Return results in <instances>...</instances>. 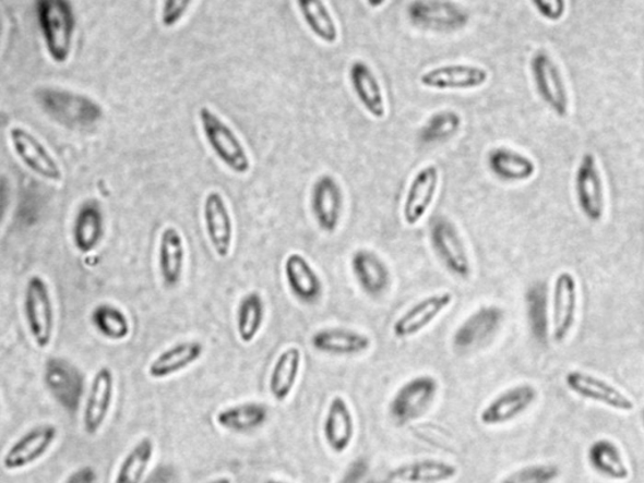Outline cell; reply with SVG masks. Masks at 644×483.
Wrapping results in <instances>:
<instances>
[{"mask_svg":"<svg viewBox=\"0 0 644 483\" xmlns=\"http://www.w3.org/2000/svg\"><path fill=\"white\" fill-rule=\"evenodd\" d=\"M115 391V376L110 367L103 366L94 375L84 409V428L95 436L110 413Z\"/></svg>","mask_w":644,"mask_h":483,"instance_id":"cell-21","label":"cell"},{"mask_svg":"<svg viewBox=\"0 0 644 483\" xmlns=\"http://www.w3.org/2000/svg\"><path fill=\"white\" fill-rule=\"evenodd\" d=\"M186 265V244L183 236L175 226H167L160 233L158 267L165 285L176 288L183 277Z\"/></svg>","mask_w":644,"mask_h":483,"instance_id":"cell-28","label":"cell"},{"mask_svg":"<svg viewBox=\"0 0 644 483\" xmlns=\"http://www.w3.org/2000/svg\"><path fill=\"white\" fill-rule=\"evenodd\" d=\"M642 422H643V427H644V408H643V411H642Z\"/></svg>","mask_w":644,"mask_h":483,"instance_id":"cell-48","label":"cell"},{"mask_svg":"<svg viewBox=\"0 0 644 483\" xmlns=\"http://www.w3.org/2000/svg\"><path fill=\"white\" fill-rule=\"evenodd\" d=\"M205 483H234L232 479H229L228 476H220V478H216L213 479L208 482Z\"/></svg>","mask_w":644,"mask_h":483,"instance_id":"cell-45","label":"cell"},{"mask_svg":"<svg viewBox=\"0 0 644 483\" xmlns=\"http://www.w3.org/2000/svg\"><path fill=\"white\" fill-rule=\"evenodd\" d=\"M24 316L36 347L48 348L53 339L55 309L48 285L40 276H32L27 282L24 293Z\"/></svg>","mask_w":644,"mask_h":483,"instance_id":"cell-3","label":"cell"},{"mask_svg":"<svg viewBox=\"0 0 644 483\" xmlns=\"http://www.w3.org/2000/svg\"><path fill=\"white\" fill-rule=\"evenodd\" d=\"M91 321L95 329L107 340L122 341L129 338L131 331L129 318L118 306L110 304L96 306Z\"/></svg>","mask_w":644,"mask_h":483,"instance_id":"cell-38","label":"cell"},{"mask_svg":"<svg viewBox=\"0 0 644 483\" xmlns=\"http://www.w3.org/2000/svg\"><path fill=\"white\" fill-rule=\"evenodd\" d=\"M505 313L499 306H484L470 314L453 335V347L470 351L490 341L500 330Z\"/></svg>","mask_w":644,"mask_h":483,"instance_id":"cell-16","label":"cell"},{"mask_svg":"<svg viewBox=\"0 0 644 483\" xmlns=\"http://www.w3.org/2000/svg\"><path fill=\"white\" fill-rule=\"evenodd\" d=\"M490 73L481 65L476 64H443L425 71L419 77L420 85L439 89V92H450V89L480 88L487 84Z\"/></svg>","mask_w":644,"mask_h":483,"instance_id":"cell-14","label":"cell"},{"mask_svg":"<svg viewBox=\"0 0 644 483\" xmlns=\"http://www.w3.org/2000/svg\"><path fill=\"white\" fill-rule=\"evenodd\" d=\"M539 397L533 384L523 383L500 393L480 413V422L487 427L508 424L523 415Z\"/></svg>","mask_w":644,"mask_h":483,"instance_id":"cell-10","label":"cell"},{"mask_svg":"<svg viewBox=\"0 0 644 483\" xmlns=\"http://www.w3.org/2000/svg\"><path fill=\"white\" fill-rule=\"evenodd\" d=\"M349 77L355 96L371 118L383 120L386 117V104L381 82L370 65L358 60L350 65Z\"/></svg>","mask_w":644,"mask_h":483,"instance_id":"cell-26","label":"cell"},{"mask_svg":"<svg viewBox=\"0 0 644 483\" xmlns=\"http://www.w3.org/2000/svg\"><path fill=\"white\" fill-rule=\"evenodd\" d=\"M36 12L48 56L56 63L68 62L76 27L72 4L68 0H40Z\"/></svg>","mask_w":644,"mask_h":483,"instance_id":"cell-1","label":"cell"},{"mask_svg":"<svg viewBox=\"0 0 644 483\" xmlns=\"http://www.w3.org/2000/svg\"><path fill=\"white\" fill-rule=\"evenodd\" d=\"M440 186V170L436 166L419 169L408 188L403 203V220L409 227L417 226L431 208Z\"/></svg>","mask_w":644,"mask_h":483,"instance_id":"cell-18","label":"cell"},{"mask_svg":"<svg viewBox=\"0 0 644 483\" xmlns=\"http://www.w3.org/2000/svg\"><path fill=\"white\" fill-rule=\"evenodd\" d=\"M203 135L216 157L236 174H247L252 164L241 138L216 112L202 106L198 111Z\"/></svg>","mask_w":644,"mask_h":483,"instance_id":"cell-2","label":"cell"},{"mask_svg":"<svg viewBox=\"0 0 644 483\" xmlns=\"http://www.w3.org/2000/svg\"><path fill=\"white\" fill-rule=\"evenodd\" d=\"M266 316V306L258 291L245 294L237 307L236 327L238 339L251 343L259 337Z\"/></svg>","mask_w":644,"mask_h":483,"instance_id":"cell-35","label":"cell"},{"mask_svg":"<svg viewBox=\"0 0 644 483\" xmlns=\"http://www.w3.org/2000/svg\"><path fill=\"white\" fill-rule=\"evenodd\" d=\"M577 283L571 273H560L552 288L550 331L556 342H564L572 334L577 316Z\"/></svg>","mask_w":644,"mask_h":483,"instance_id":"cell-8","label":"cell"},{"mask_svg":"<svg viewBox=\"0 0 644 483\" xmlns=\"http://www.w3.org/2000/svg\"><path fill=\"white\" fill-rule=\"evenodd\" d=\"M489 168L494 176L505 182H525L535 174V164L524 154L509 147H494L487 157Z\"/></svg>","mask_w":644,"mask_h":483,"instance_id":"cell-33","label":"cell"},{"mask_svg":"<svg viewBox=\"0 0 644 483\" xmlns=\"http://www.w3.org/2000/svg\"><path fill=\"white\" fill-rule=\"evenodd\" d=\"M191 5V0H167V2H164L160 12V20L164 26L175 27L176 24L184 19Z\"/></svg>","mask_w":644,"mask_h":483,"instance_id":"cell-42","label":"cell"},{"mask_svg":"<svg viewBox=\"0 0 644 483\" xmlns=\"http://www.w3.org/2000/svg\"><path fill=\"white\" fill-rule=\"evenodd\" d=\"M284 273L288 289L302 304L313 305L322 294V281L307 257L291 253L285 259Z\"/></svg>","mask_w":644,"mask_h":483,"instance_id":"cell-23","label":"cell"},{"mask_svg":"<svg viewBox=\"0 0 644 483\" xmlns=\"http://www.w3.org/2000/svg\"><path fill=\"white\" fill-rule=\"evenodd\" d=\"M588 463L594 472L610 481L625 482L632 476L622 449L609 438L593 442L588 449Z\"/></svg>","mask_w":644,"mask_h":483,"instance_id":"cell-29","label":"cell"},{"mask_svg":"<svg viewBox=\"0 0 644 483\" xmlns=\"http://www.w3.org/2000/svg\"><path fill=\"white\" fill-rule=\"evenodd\" d=\"M46 386L65 411H79L84 396V378L76 366L61 358L49 359L45 373Z\"/></svg>","mask_w":644,"mask_h":483,"instance_id":"cell-11","label":"cell"},{"mask_svg":"<svg viewBox=\"0 0 644 483\" xmlns=\"http://www.w3.org/2000/svg\"><path fill=\"white\" fill-rule=\"evenodd\" d=\"M10 138L16 157L33 173L49 180V182H61L62 169L60 164L31 131L22 126H12L10 129Z\"/></svg>","mask_w":644,"mask_h":483,"instance_id":"cell-9","label":"cell"},{"mask_svg":"<svg viewBox=\"0 0 644 483\" xmlns=\"http://www.w3.org/2000/svg\"><path fill=\"white\" fill-rule=\"evenodd\" d=\"M302 364V353L299 348H287L278 355L270 375L269 389L272 398L284 403L291 396L296 387Z\"/></svg>","mask_w":644,"mask_h":483,"instance_id":"cell-32","label":"cell"},{"mask_svg":"<svg viewBox=\"0 0 644 483\" xmlns=\"http://www.w3.org/2000/svg\"><path fill=\"white\" fill-rule=\"evenodd\" d=\"M269 420V409L260 402H245L222 409L216 415L220 428L234 433H249Z\"/></svg>","mask_w":644,"mask_h":483,"instance_id":"cell-34","label":"cell"},{"mask_svg":"<svg viewBox=\"0 0 644 483\" xmlns=\"http://www.w3.org/2000/svg\"><path fill=\"white\" fill-rule=\"evenodd\" d=\"M575 193L577 206L583 215L599 222L605 213V191H603L601 178L596 158L588 153L584 154L575 176Z\"/></svg>","mask_w":644,"mask_h":483,"instance_id":"cell-17","label":"cell"},{"mask_svg":"<svg viewBox=\"0 0 644 483\" xmlns=\"http://www.w3.org/2000/svg\"><path fill=\"white\" fill-rule=\"evenodd\" d=\"M526 311L527 322L534 338L540 342L547 341L550 331V316L545 285L536 283L527 291Z\"/></svg>","mask_w":644,"mask_h":483,"instance_id":"cell-39","label":"cell"},{"mask_svg":"<svg viewBox=\"0 0 644 483\" xmlns=\"http://www.w3.org/2000/svg\"><path fill=\"white\" fill-rule=\"evenodd\" d=\"M461 124L460 113L453 110H443L427 121L420 136L426 143L443 142L456 134Z\"/></svg>","mask_w":644,"mask_h":483,"instance_id":"cell-40","label":"cell"},{"mask_svg":"<svg viewBox=\"0 0 644 483\" xmlns=\"http://www.w3.org/2000/svg\"><path fill=\"white\" fill-rule=\"evenodd\" d=\"M305 24L313 36L326 45H335L338 39V27L332 12L324 2H297Z\"/></svg>","mask_w":644,"mask_h":483,"instance_id":"cell-37","label":"cell"},{"mask_svg":"<svg viewBox=\"0 0 644 483\" xmlns=\"http://www.w3.org/2000/svg\"><path fill=\"white\" fill-rule=\"evenodd\" d=\"M351 271L360 289L370 298H381L390 289V268L373 251H355L351 257Z\"/></svg>","mask_w":644,"mask_h":483,"instance_id":"cell-25","label":"cell"},{"mask_svg":"<svg viewBox=\"0 0 644 483\" xmlns=\"http://www.w3.org/2000/svg\"><path fill=\"white\" fill-rule=\"evenodd\" d=\"M322 435L330 449L336 455H343L348 449L355 436V421L351 409L346 400L336 396L327 407Z\"/></svg>","mask_w":644,"mask_h":483,"instance_id":"cell-24","label":"cell"},{"mask_svg":"<svg viewBox=\"0 0 644 483\" xmlns=\"http://www.w3.org/2000/svg\"><path fill=\"white\" fill-rule=\"evenodd\" d=\"M370 483H382V482H370Z\"/></svg>","mask_w":644,"mask_h":483,"instance_id":"cell-49","label":"cell"},{"mask_svg":"<svg viewBox=\"0 0 644 483\" xmlns=\"http://www.w3.org/2000/svg\"><path fill=\"white\" fill-rule=\"evenodd\" d=\"M369 464L366 458L354 460L337 483H360L367 476Z\"/></svg>","mask_w":644,"mask_h":483,"instance_id":"cell-43","label":"cell"},{"mask_svg":"<svg viewBox=\"0 0 644 483\" xmlns=\"http://www.w3.org/2000/svg\"><path fill=\"white\" fill-rule=\"evenodd\" d=\"M59 431L53 424H39L24 433L7 449L2 458V468L8 472L21 471L35 464L52 448Z\"/></svg>","mask_w":644,"mask_h":483,"instance_id":"cell-7","label":"cell"},{"mask_svg":"<svg viewBox=\"0 0 644 483\" xmlns=\"http://www.w3.org/2000/svg\"><path fill=\"white\" fill-rule=\"evenodd\" d=\"M371 339L367 334L344 329V327H326L311 337V347L322 354L354 357L367 353L371 348Z\"/></svg>","mask_w":644,"mask_h":483,"instance_id":"cell-22","label":"cell"},{"mask_svg":"<svg viewBox=\"0 0 644 483\" xmlns=\"http://www.w3.org/2000/svg\"><path fill=\"white\" fill-rule=\"evenodd\" d=\"M458 468L443 460H418L404 462L390 472V479L403 483H445L456 479Z\"/></svg>","mask_w":644,"mask_h":483,"instance_id":"cell-31","label":"cell"},{"mask_svg":"<svg viewBox=\"0 0 644 483\" xmlns=\"http://www.w3.org/2000/svg\"><path fill=\"white\" fill-rule=\"evenodd\" d=\"M408 15L417 27L437 32H453L464 28L469 15L456 3L418 0L408 5Z\"/></svg>","mask_w":644,"mask_h":483,"instance_id":"cell-15","label":"cell"},{"mask_svg":"<svg viewBox=\"0 0 644 483\" xmlns=\"http://www.w3.org/2000/svg\"><path fill=\"white\" fill-rule=\"evenodd\" d=\"M440 384L432 375H419L396 390L390 404L392 420L404 425L425 415L436 399Z\"/></svg>","mask_w":644,"mask_h":483,"instance_id":"cell-4","label":"cell"},{"mask_svg":"<svg viewBox=\"0 0 644 483\" xmlns=\"http://www.w3.org/2000/svg\"><path fill=\"white\" fill-rule=\"evenodd\" d=\"M534 84L541 100L554 111L558 117L565 118L569 100L563 76L551 57L544 51L536 52L530 62Z\"/></svg>","mask_w":644,"mask_h":483,"instance_id":"cell-12","label":"cell"},{"mask_svg":"<svg viewBox=\"0 0 644 483\" xmlns=\"http://www.w3.org/2000/svg\"><path fill=\"white\" fill-rule=\"evenodd\" d=\"M203 219L206 237L216 255L225 259L232 251L234 219L230 216L225 196L218 191H211L203 203Z\"/></svg>","mask_w":644,"mask_h":483,"instance_id":"cell-13","label":"cell"},{"mask_svg":"<svg viewBox=\"0 0 644 483\" xmlns=\"http://www.w3.org/2000/svg\"><path fill=\"white\" fill-rule=\"evenodd\" d=\"M154 452L155 445L152 438L140 439L123 457L117 474H115L114 483H142L153 462Z\"/></svg>","mask_w":644,"mask_h":483,"instance_id":"cell-36","label":"cell"},{"mask_svg":"<svg viewBox=\"0 0 644 483\" xmlns=\"http://www.w3.org/2000/svg\"><path fill=\"white\" fill-rule=\"evenodd\" d=\"M104 237V213L100 204L95 200L82 203L74 218L72 239L76 250L82 255L94 252L100 245Z\"/></svg>","mask_w":644,"mask_h":483,"instance_id":"cell-30","label":"cell"},{"mask_svg":"<svg viewBox=\"0 0 644 483\" xmlns=\"http://www.w3.org/2000/svg\"><path fill=\"white\" fill-rule=\"evenodd\" d=\"M343 191L337 180L329 174L321 176L312 185L311 210L318 226L326 233H334L341 225Z\"/></svg>","mask_w":644,"mask_h":483,"instance_id":"cell-19","label":"cell"},{"mask_svg":"<svg viewBox=\"0 0 644 483\" xmlns=\"http://www.w3.org/2000/svg\"><path fill=\"white\" fill-rule=\"evenodd\" d=\"M560 470L552 463H534L515 470L499 483H552L559 478Z\"/></svg>","mask_w":644,"mask_h":483,"instance_id":"cell-41","label":"cell"},{"mask_svg":"<svg viewBox=\"0 0 644 483\" xmlns=\"http://www.w3.org/2000/svg\"><path fill=\"white\" fill-rule=\"evenodd\" d=\"M204 347L201 341H181L162 351L147 367V374L156 381L170 378L189 366H192L203 357Z\"/></svg>","mask_w":644,"mask_h":483,"instance_id":"cell-27","label":"cell"},{"mask_svg":"<svg viewBox=\"0 0 644 483\" xmlns=\"http://www.w3.org/2000/svg\"><path fill=\"white\" fill-rule=\"evenodd\" d=\"M564 382L573 395L585 400L618 412L631 413L634 411V400L627 393L597 375L574 370L565 374Z\"/></svg>","mask_w":644,"mask_h":483,"instance_id":"cell-5","label":"cell"},{"mask_svg":"<svg viewBox=\"0 0 644 483\" xmlns=\"http://www.w3.org/2000/svg\"><path fill=\"white\" fill-rule=\"evenodd\" d=\"M429 239H431L437 257L440 258L445 269L466 280L473 269H470L466 245L462 241L457 227L449 218H436L431 225Z\"/></svg>","mask_w":644,"mask_h":483,"instance_id":"cell-6","label":"cell"},{"mask_svg":"<svg viewBox=\"0 0 644 483\" xmlns=\"http://www.w3.org/2000/svg\"><path fill=\"white\" fill-rule=\"evenodd\" d=\"M533 5L544 19L549 21H559L565 12V3L561 2V0H556V2H534Z\"/></svg>","mask_w":644,"mask_h":483,"instance_id":"cell-44","label":"cell"},{"mask_svg":"<svg viewBox=\"0 0 644 483\" xmlns=\"http://www.w3.org/2000/svg\"><path fill=\"white\" fill-rule=\"evenodd\" d=\"M264 483H288V482H285V481H279V480H267V481H266V482H264Z\"/></svg>","mask_w":644,"mask_h":483,"instance_id":"cell-46","label":"cell"},{"mask_svg":"<svg viewBox=\"0 0 644 483\" xmlns=\"http://www.w3.org/2000/svg\"><path fill=\"white\" fill-rule=\"evenodd\" d=\"M454 300L452 292L431 294L413 305L393 324V335L396 339L416 337L439 318L445 309L452 305Z\"/></svg>","mask_w":644,"mask_h":483,"instance_id":"cell-20","label":"cell"},{"mask_svg":"<svg viewBox=\"0 0 644 483\" xmlns=\"http://www.w3.org/2000/svg\"><path fill=\"white\" fill-rule=\"evenodd\" d=\"M383 4H384V2H381V3H368V5H375V7H381Z\"/></svg>","mask_w":644,"mask_h":483,"instance_id":"cell-47","label":"cell"}]
</instances>
